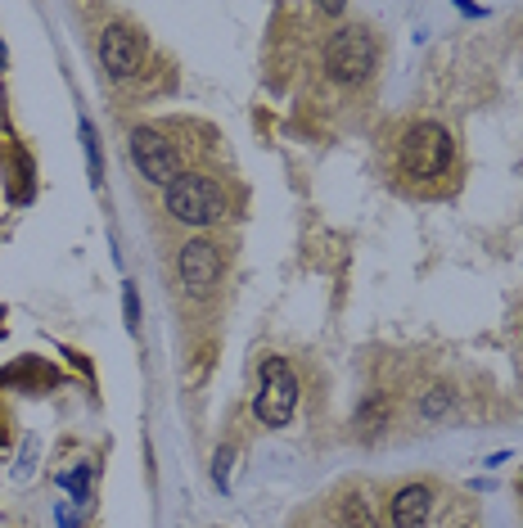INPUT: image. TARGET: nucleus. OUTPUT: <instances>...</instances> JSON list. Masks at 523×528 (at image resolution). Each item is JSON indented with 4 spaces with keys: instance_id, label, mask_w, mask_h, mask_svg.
Wrapping results in <instances>:
<instances>
[{
    "instance_id": "nucleus-1",
    "label": "nucleus",
    "mask_w": 523,
    "mask_h": 528,
    "mask_svg": "<svg viewBox=\"0 0 523 528\" xmlns=\"http://www.w3.org/2000/svg\"><path fill=\"white\" fill-rule=\"evenodd\" d=\"M460 167V150L447 122L438 118H415L402 127L397 145H392V176L402 185H411L415 195H438Z\"/></svg>"
},
{
    "instance_id": "nucleus-2",
    "label": "nucleus",
    "mask_w": 523,
    "mask_h": 528,
    "mask_svg": "<svg viewBox=\"0 0 523 528\" xmlns=\"http://www.w3.org/2000/svg\"><path fill=\"white\" fill-rule=\"evenodd\" d=\"M162 213L181 230H213L230 217V190L213 167H190L162 190Z\"/></svg>"
},
{
    "instance_id": "nucleus-3",
    "label": "nucleus",
    "mask_w": 523,
    "mask_h": 528,
    "mask_svg": "<svg viewBox=\"0 0 523 528\" xmlns=\"http://www.w3.org/2000/svg\"><path fill=\"white\" fill-rule=\"evenodd\" d=\"M379 32L371 23H343L320 46V73L339 90H361L379 69Z\"/></svg>"
},
{
    "instance_id": "nucleus-4",
    "label": "nucleus",
    "mask_w": 523,
    "mask_h": 528,
    "mask_svg": "<svg viewBox=\"0 0 523 528\" xmlns=\"http://www.w3.org/2000/svg\"><path fill=\"white\" fill-rule=\"evenodd\" d=\"M225 267H230V253H225L222 239L213 235H190L176 244L172 253V276H176V290L190 302H213L222 294Z\"/></svg>"
},
{
    "instance_id": "nucleus-5",
    "label": "nucleus",
    "mask_w": 523,
    "mask_h": 528,
    "mask_svg": "<svg viewBox=\"0 0 523 528\" xmlns=\"http://www.w3.org/2000/svg\"><path fill=\"white\" fill-rule=\"evenodd\" d=\"M176 122H141L131 127L127 136V153H131V167L141 172V181L150 185H172L181 172H190V150L176 141Z\"/></svg>"
},
{
    "instance_id": "nucleus-6",
    "label": "nucleus",
    "mask_w": 523,
    "mask_h": 528,
    "mask_svg": "<svg viewBox=\"0 0 523 528\" xmlns=\"http://www.w3.org/2000/svg\"><path fill=\"white\" fill-rule=\"evenodd\" d=\"M298 375L294 366L280 357V353H262L257 362V388H253V416L267 425V429H289L294 416H298Z\"/></svg>"
},
{
    "instance_id": "nucleus-7",
    "label": "nucleus",
    "mask_w": 523,
    "mask_h": 528,
    "mask_svg": "<svg viewBox=\"0 0 523 528\" xmlns=\"http://www.w3.org/2000/svg\"><path fill=\"white\" fill-rule=\"evenodd\" d=\"M95 55H99L104 77L131 81V77L145 73V64H150V32H145L141 23H131V18H113V23L99 32Z\"/></svg>"
},
{
    "instance_id": "nucleus-8",
    "label": "nucleus",
    "mask_w": 523,
    "mask_h": 528,
    "mask_svg": "<svg viewBox=\"0 0 523 528\" xmlns=\"http://www.w3.org/2000/svg\"><path fill=\"white\" fill-rule=\"evenodd\" d=\"M434 506H438V492L434 483H402L388 502V528H429L434 520Z\"/></svg>"
},
{
    "instance_id": "nucleus-9",
    "label": "nucleus",
    "mask_w": 523,
    "mask_h": 528,
    "mask_svg": "<svg viewBox=\"0 0 523 528\" xmlns=\"http://www.w3.org/2000/svg\"><path fill=\"white\" fill-rule=\"evenodd\" d=\"M334 520L339 528H379V506H374V492L352 483L334 497Z\"/></svg>"
},
{
    "instance_id": "nucleus-10",
    "label": "nucleus",
    "mask_w": 523,
    "mask_h": 528,
    "mask_svg": "<svg viewBox=\"0 0 523 528\" xmlns=\"http://www.w3.org/2000/svg\"><path fill=\"white\" fill-rule=\"evenodd\" d=\"M81 150H86V163H90V185L99 190V185H104V153H99V141H95L90 118H81Z\"/></svg>"
},
{
    "instance_id": "nucleus-11",
    "label": "nucleus",
    "mask_w": 523,
    "mask_h": 528,
    "mask_svg": "<svg viewBox=\"0 0 523 528\" xmlns=\"http://www.w3.org/2000/svg\"><path fill=\"white\" fill-rule=\"evenodd\" d=\"M383 425H388V402H383V397L374 393L371 402H366V407L357 411V429H361V434H379Z\"/></svg>"
},
{
    "instance_id": "nucleus-12",
    "label": "nucleus",
    "mask_w": 523,
    "mask_h": 528,
    "mask_svg": "<svg viewBox=\"0 0 523 528\" xmlns=\"http://www.w3.org/2000/svg\"><path fill=\"white\" fill-rule=\"evenodd\" d=\"M59 483L73 492V506H86V502H90V465H86V460H81L77 470H68Z\"/></svg>"
},
{
    "instance_id": "nucleus-13",
    "label": "nucleus",
    "mask_w": 523,
    "mask_h": 528,
    "mask_svg": "<svg viewBox=\"0 0 523 528\" xmlns=\"http://www.w3.org/2000/svg\"><path fill=\"white\" fill-rule=\"evenodd\" d=\"M420 411H424V420L447 416V411H451V388H429V393H424V402H420Z\"/></svg>"
},
{
    "instance_id": "nucleus-14",
    "label": "nucleus",
    "mask_w": 523,
    "mask_h": 528,
    "mask_svg": "<svg viewBox=\"0 0 523 528\" xmlns=\"http://www.w3.org/2000/svg\"><path fill=\"white\" fill-rule=\"evenodd\" d=\"M122 321H127L131 334H141V294H136V285H122Z\"/></svg>"
},
{
    "instance_id": "nucleus-15",
    "label": "nucleus",
    "mask_w": 523,
    "mask_h": 528,
    "mask_svg": "<svg viewBox=\"0 0 523 528\" xmlns=\"http://www.w3.org/2000/svg\"><path fill=\"white\" fill-rule=\"evenodd\" d=\"M213 479H217V488H230V448H222V452L213 456Z\"/></svg>"
},
{
    "instance_id": "nucleus-16",
    "label": "nucleus",
    "mask_w": 523,
    "mask_h": 528,
    "mask_svg": "<svg viewBox=\"0 0 523 528\" xmlns=\"http://www.w3.org/2000/svg\"><path fill=\"white\" fill-rule=\"evenodd\" d=\"M0 64H5V46H0Z\"/></svg>"
},
{
    "instance_id": "nucleus-17",
    "label": "nucleus",
    "mask_w": 523,
    "mask_h": 528,
    "mask_svg": "<svg viewBox=\"0 0 523 528\" xmlns=\"http://www.w3.org/2000/svg\"><path fill=\"white\" fill-rule=\"evenodd\" d=\"M519 497H523V479H519Z\"/></svg>"
}]
</instances>
